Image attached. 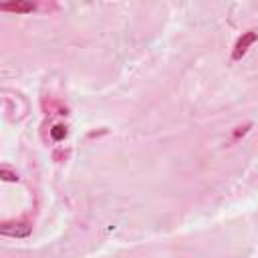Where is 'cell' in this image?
Wrapping results in <instances>:
<instances>
[{
  "label": "cell",
  "mask_w": 258,
  "mask_h": 258,
  "mask_svg": "<svg viewBox=\"0 0 258 258\" xmlns=\"http://www.w3.org/2000/svg\"><path fill=\"white\" fill-rule=\"evenodd\" d=\"M0 232L4 236H12V238H26L30 234V226L28 224H4L0 228Z\"/></svg>",
  "instance_id": "2"
},
{
  "label": "cell",
  "mask_w": 258,
  "mask_h": 258,
  "mask_svg": "<svg viewBox=\"0 0 258 258\" xmlns=\"http://www.w3.org/2000/svg\"><path fill=\"white\" fill-rule=\"evenodd\" d=\"M0 175L6 179V181H16L18 177H16V173H10L8 169H0Z\"/></svg>",
  "instance_id": "5"
},
{
  "label": "cell",
  "mask_w": 258,
  "mask_h": 258,
  "mask_svg": "<svg viewBox=\"0 0 258 258\" xmlns=\"http://www.w3.org/2000/svg\"><path fill=\"white\" fill-rule=\"evenodd\" d=\"M0 10H4V12H20V14H26V12L36 10V4H34V2H4V4H0Z\"/></svg>",
  "instance_id": "3"
},
{
  "label": "cell",
  "mask_w": 258,
  "mask_h": 258,
  "mask_svg": "<svg viewBox=\"0 0 258 258\" xmlns=\"http://www.w3.org/2000/svg\"><path fill=\"white\" fill-rule=\"evenodd\" d=\"M50 135H52V139H54V141H60V139L67 135V129H64L62 125H54V127L50 129Z\"/></svg>",
  "instance_id": "4"
},
{
  "label": "cell",
  "mask_w": 258,
  "mask_h": 258,
  "mask_svg": "<svg viewBox=\"0 0 258 258\" xmlns=\"http://www.w3.org/2000/svg\"><path fill=\"white\" fill-rule=\"evenodd\" d=\"M256 38H258V30H248V32H244L240 38H238V42H236V46H234V52H232V58L234 60H240L244 54H246V50H248V46L252 44V42H256Z\"/></svg>",
  "instance_id": "1"
}]
</instances>
